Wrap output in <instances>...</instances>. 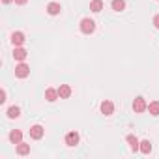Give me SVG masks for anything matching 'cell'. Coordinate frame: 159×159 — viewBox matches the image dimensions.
I'll return each mask as SVG.
<instances>
[{"label": "cell", "instance_id": "cell-1", "mask_svg": "<svg viewBox=\"0 0 159 159\" xmlns=\"http://www.w3.org/2000/svg\"><path fill=\"white\" fill-rule=\"evenodd\" d=\"M94 30H96V23H94L92 19L86 17V19L81 21V32H83V34H92Z\"/></svg>", "mask_w": 159, "mask_h": 159}, {"label": "cell", "instance_id": "cell-2", "mask_svg": "<svg viewBox=\"0 0 159 159\" xmlns=\"http://www.w3.org/2000/svg\"><path fill=\"white\" fill-rule=\"evenodd\" d=\"M30 75V67L25 64V62H21L19 66H15V77H19V79H26Z\"/></svg>", "mask_w": 159, "mask_h": 159}, {"label": "cell", "instance_id": "cell-3", "mask_svg": "<svg viewBox=\"0 0 159 159\" xmlns=\"http://www.w3.org/2000/svg\"><path fill=\"white\" fill-rule=\"evenodd\" d=\"M133 111H135V112H144V111H148V105H146L144 98H135V101H133Z\"/></svg>", "mask_w": 159, "mask_h": 159}, {"label": "cell", "instance_id": "cell-4", "mask_svg": "<svg viewBox=\"0 0 159 159\" xmlns=\"http://www.w3.org/2000/svg\"><path fill=\"white\" fill-rule=\"evenodd\" d=\"M43 133H45V129L41 127V125H32L30 127V137L34 139V140H39V139H43Z\"/></svg>", "mask_w": 159, "mask_h": 159}, {"label": "cell", "instance_id": "cell-5", "mask_svg": "<svg viewBox=\"0 0 159 159\" xmlns=\"http://www.w3.org/2000/svg\"><path fill=\"white\" fill-rule=\"evenodd\" d=\"M25 41H26V39H25V34H23V32H13V34H11V43H13V47H21Z\"/></svg>", "mask_w": 159, "mask_h": 159}, {"label": "cell", "instance_id": "cell-6", "mask_svg": "<svg viewBox=\"0 0 159 159\" xmlns=\"http://www.w3.org/2000/svg\"><path fill=\"white\" fill-rule=\"evenodd\" d=\"M26 56H28V52H26L23 47H15V49H13V58H15L17 62H25Z\"/></svg>", "mask_w": 159, "mask_h": 159}, {"label": "cell", "instance_id": "cell-7", "mask_svg": "<svg viewBox=\"0 0 159 159\" xmlns=\"http://www.w3.org/2000/svg\"><path fill=\"white\" fill-rule=\"evenodd\" d=\"M101 112H103L105 116H111V114L114 112V103L109 101V99H105V101L101 103Z\"/></svg>", "mask_w": 159, "mask_h": 159}, {"label": "cell", "instance_id": "cell-8", "mask_svg": "<svg viewBox=\"0 0 159 159\" xmlns=\"http://www.w3.org/2000/svg\"><path fill=\"white\" fill-rule=\"evenodd\" d=\"M66 144H67V146L79 144V133H77V131H69V133L66 135Z\"/></svg>", "mask_w": 159, "mask_h": 159}, {"label": "cell", "instance_id": "cell-9", "mask_svg": "<svg viewBox=\"0 0 159 159\" xmlns=\"http://www.w3.org/2000/svg\"><path fill=\"white\" fill-rule=\"evenodd\" d=\"M60 11H62V6H60L58 2H51V4L47 6V13H49V15H58Z\"/></svg>", "mask_w": 159, "mask_h": 159}, {"label": "cell", "instance_id": "cell-10", "mask_svg": "<svg viewBox=\"0 0 159 159\" xmlns=\"http://www.w3.org/2000/svg\"><path fill=\"white\" fill-rule=\"evenodd\" d=\"M58 96H60L62 99H67V98L71 96V86H67V84H60V88H58Z\"/></svg>", "mask_w": 159, "mask_h": 159}, {"label": "cell", "instance_id": "cell-11", "mask_svg": "<svg viewBox=\"0 0 159 159\" xmlns=\"http://www.w3.org/2000/svg\"><path fill=\"white\" fill-rule=\"evenodd\" d=\"M58 98H60V96H58V90H54V88H47V90H45V99H47V101L52 103V101H56Z\"/></svg>", "mask_w": 159, "mask_h": 159}, {"label": "cell", "instance_id": "cell-12", "mask_svg": "<svg viewBox=\"0 0 159 159\" xmlns=\"http://www.w3.org/2000/svg\"><path fill=\"white\" fill-rule=\"evenodd\" d=\"M10 140H11L13 144H19V142H23V133H21L19 129H13V131L10 133Z\"/></svg>", "mask_w": 159, "mask_h": 159}, {"label": "cell", "instance_id": "cell-13", "mask_svg": "<svg viewBox=\"0 0 159 159\" xmlns=\"http://www.w3.org/2000/svg\"><path fill=\"white\" fill-rule=\"evenodd\" d=\"M17 153H19V155H26V153H30V144H26V142H19V144H17Z\"/></svg>", "mask_w": 159, "mask_h": 159}, {"label": "cell", "instance_id": "cell-14", "mask_svg": "<svg viewBox=\"0 0 159 159\" xmlns=\"http://www.w3.org/2000/svg\"><path fill=\"white\" fill-rule=\"evenodd\" d=\"M127 142H129V148H131L133 152H137V150H139V146H140L139 139H137V137H133V135H129V137H127Z\"/></svg>", "mask_w": 159, "mask_h": 159}, {"label": "cell", "instance_id": "cell-15", "mask_svg": "<svg viewBox=\"0 0 159 159\" xmlns=\"http://www.w3.org/2000/svg\"><path fill=\"white\" fill-rule=\"evenodd\" d=\"M90 10L94 13H99L103 10V2H101V0H92V2H90Z\"/></svg>", "mask_w": 159, "mask_h": 159}, {"label": "cell", "instance_id": "cell-16", "mask_svg": "<svg viewBox=\"0 0 159 159\" xmlns=\"http://www.w3.org/2000/svg\"><path fill=\"white\" fill-rule=\"evenodd\" d=\"M19 116H21V109H19V107H10V109H8V118L15 120V118H19Z\"/></svg>", "mask_w": 159, "mask_h": 159}, {"label": "cell", "instance_id": "cell-17", "mask_svg": "<svg viewBox=\"0 0 159 159\" xmlns=\"http://www.w3.org/2000/svg\"><path fill=\"white\" fill-rule=\"evenodd\" d=\"M112 10L114 11H124L125 10V2H124V0H112Z\"/></svg>", "mask_w": 159, "mask_h": 159}, {"label": "cell", "instance_id": "cell-18", "mask_svg": "<svg viewBox=\"0 0 159 159\" xmlns=\"http://www.w3.org/2000/svg\"><path fill=\"white\" fill-rule=\"evenodd\" d=\"M148 111H150L152 116H157V114H159V101H152V103L148 105Z\"/></svg>", "mask_w": 159, "mask_h": 159}, {"label": "cell", "instance_id": "cell-19", "mask_svg": "<svg viewBox=\"0 0 159 159\" xmlns=\"http://www.w3.org/2000/svg\"><path fill=\"white\" fill-rule=\"evenodd\" d=\"M139 150H140L142 153H150V152H152V144H150V140H142L140 146H139Z\"/></svg>", "mask_w": 159, "mask_h": 159}, {"label": "cell", "instance_id": "cell-20", "mask_svg": "<svg viewBox=\"0 0 159 159\" xmlns=\"http://www.w3.org/2000/svg\"><path fill=\"white\" fill-rule=\"evenodd\" d=\"M6 101V92L2 90V92H0V103H4Z\"/></svg>", "mask_w": 159, "mask_h": 159}, {"label": "cell", "instance_id": "cell-21", "mask_svg": "<svg viewBox=\"0 0 159 159\" xmlns=\"http://www.w3.org/2000/svg\"><path fill=\"white\" fill-rule=\"evenodd\" d=\"M153 26H155V28H159V15H155V17H153Z\"/></svg>", "mask_w": 159, "mask_h": 159}, {"label": "cell", "instance_id": "cell-22", "mask_svg": "<svg viewBox=\"0 0 159 159\" xmlns=\"http://www.w3.org/2000/svg\"><path fill=\"white\" fill-rule=\"evenodd\" d=\"M28 0H15V4H19V6H23V4H26Z\"/></svg>", "mask_w": 159, "mask_h": 159}, {"label": "cell", "instance_id": "cell-23", "mask_svg": "<svg viewBox=\"0 0 159 159\" xmlns=\"http://www.w3.org/2000/svg\"><path fill=\"white\" fill-rule=\"evenodd\" d=\"M4 4H11V2H15V0H2Z\"/></svg>", "mask_w": 159, "mask_h": 159}, {"label": "cell", "instance_id": "cell-24", "mask_svg": "<svg viewBox=\"0 0 159 159\" xmlns=\"http://www.w3.org/2000/svg\"><path fill=\"white\" fill-rule=\"evenodd\" d=\"M157 2H159V0H157Z\"/></svg>", "mask_w": 159, "mask_h": 159}]
</instances>
